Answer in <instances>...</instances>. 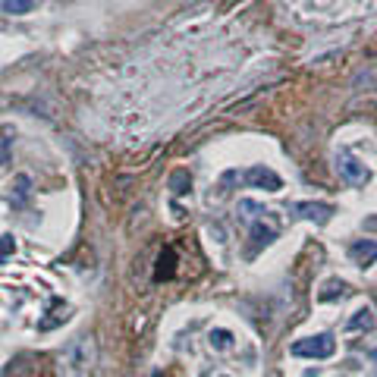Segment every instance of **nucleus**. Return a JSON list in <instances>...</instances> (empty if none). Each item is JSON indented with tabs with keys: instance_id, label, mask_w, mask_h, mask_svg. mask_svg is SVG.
I'll use <instances>...</instances> for the list:
<instances>
[{
	"instance_id": "9b49d317",
	"label": "nucleus",
	"mask_w": 377,
	"mask_h": 377,
	"mask_svg": "<svg viewBox=\"0 0 377 377\" xmlns=\"http://www.w3.org/2000/svg\"><path fill=\"white\" fill-rule=\"evenodd\" d=\"M208 343H211L214 349H230V346H233V333H230V330H223V327H217V330H211V333H208Z\"/></svg>"
},
{
	"instance_id": "f257e3e1",
	"label": "nucleus",
	"mask_w": 377,
	"mask_h": 377,
	"mask_svg": "<svg viewBox=\"0 0 377 377\" xmlns=\"http://www.w3.org/2000/svg\"><path fill=\"white\" fill-rule=\"evenodd\" d=\"M95 356H98V346H95V336L91 333H82L75 336L73 343L63 349L60 356V377H89L91 365H95Z\"/></svg>"
},
{
	"instance_id": "20e7f679",
	"label": "nucleus",
	"mask_w": 377,
	"mask_h": 377,
	"mask_svg": "<svg viewBox=\"0 0 377 377\" xmlns=\"http://www.w3.org/2000/svg\"><path fill=\"white\" fill-rule=\"evenodd\" d=\"M246 183L255 185V189H264V192H280L283 189V179L274 170H268V167H248Z\"/></svg>"
},
{
	"instance_id": "2eb2a0df",
	"label": "nucleus",
	"mask_w": 377,
	"mask_h": 377,
	"mask_svg": "<svg viewBox=\"0 0 377 377\" xmlns=\"http://www.w3.org/2000/svg\"><path fill=\"white\" fill-rule=\"evenodd\" d=\"M28 185H32V179L28 176H16V201L28 199Z\"/></svg>"
},
{
	"instance_id": "423d86ee",
	"label": "nucleus",
	"mask_w": 377,
	"mask_h": 377,
	"mask_svg": "<svg viewBox=\"0 0 377 377\" xmlns=\"http://www.w3.org/2000/svg\"><path fill=\"white\" fill-rule=\"evenodd\" d=\"M349 258L356 261L358 268H371L377 261V242L374 239H358L349 246Z\"/></svg>"
},
{
	"instance_id": "7ed1b4c3",
	"label": "nucleus",
	"mask_w": 377,
	"mask_h": 377,
	"mask_svg": "<svg viewBox=\"0 0 377 377\" xmlns=\"http://www.w3.org/2000/svg\"><path fill=\"white\" fill-rule=\"evenodd\" d=\"M336 170L343 173V179H346V183H352V185H365L371 179V170L346 148L336 151Z\"/></svg>"
},
{
	"instance_id": "1a4fd4ad",
	"label": "nucleus",
	"mask_w": 377,
	"mask_h": 377,
	"mask_svg": "<svg viewBox=\"0 0 377 377\" xmlns=\"http://www.w3.org/2000/svg\"><path fill=\"white\" fill-rule=\"evenodd\" d=\"M170 189H173V195H185V192H192V176H189V170H176V173H170Z\"/></svg>"
},
{
	"instance_id": "0eeeda50",
	"label": "nucleus",
	"mask_w": 377,
	"mask_h": 377,
	"mask_svg": "<svg viewBox=\"0 0 377 377\" xmlns=\"http://www.w3.org/2000/svg\"><path fill=\"white\" fill-rule=\"evenodd\" d=\"M252 239H255V246H252V255H255L258 248L270 246V242L277 239V230H274V226H264V223H255L252 226Z\"/></svg>"
},
{
	"instance_id": "6e6552de",
	"label": "nucleus",
	"mask_w": 377,
	"mask_h": 377,
	"mask_svg": "<svg viewBox=\"0 0 377 377\" xmlns=\"http://www.w3.org/2000/svg\"><path fill=\"white\" fill-rule=\"evenodd\" d=\"M349 330H365V333H368V330H374V311L371 309H358L356 315L349 318Z\"/></svg>"
},
{
	"instance_id": "f8f14e48",
	"label": "nucleus",
	"mask_w": 377,
	"mask_h": 377,
	"mask_svg": "<svg viewBox=\"0 0 377 377\" xmlns=\"http://www.w3.org/2000/svg\"><path fill=\"white\" fill-rule=\"evenodd\" d=\"M173 261H176V255H173V248H164V252H160V258H158V280H167V277H173Z\"/></svg>"
},
{
	"instance_id": "39448f33",
	"label": "nucleus",
	"mask_w": 377,
	"mask_h": 377,
	"mask_svg": "<svg viewBox=\"0 0 377 377\" xmlns=\"http://www.w3.org/2000/svg\"><path fill=\"white\" fill-rule=\"evenodd\" d=\"M289 211L299 214V217L315 220V223H327L330 214H333V208L324 205V201H295V205H289Z\"/></svg>"
},
{
	"instance_id": "ddd939ff",
	"label": "nucleus",
	"mask_w": 377,
	"mask_h": 377,
	"mask_svg": "<svg viewBox=\"0 0 377 377\" xmlns=\"http://www.w3.org/2000/svg\"><path fill=\"white\" fill-rule=\"evenodd\" d=\"M343 293H346V283H343V280H327L318 299H321V302H330V299H336V295H343Z\"/></svg>"
},
{
	"instance_id": "dca6fc26",
	"label": "nucleus",
	"mask_w": 377,
	"mask_h": 377,
	"mask_svg": "<svg viewBox=\"0 0 377 377\" xmlns=\"http://www.w3.org/2000/svg\"><path fill=\"white\" fill-rule=\"evenodd\" d=\"M239 211H246V214H268L264 208L258 205V201H248V199H242V201H239Z\"/></svg>"
},
{
	"instance_id": "f03ea898",
	"label": "nucleus",
	"mask_w": 377,
	"mask_h": 377,
	"mask_svg": "<svg viewBox=\"0 0 377 377\" xmlns=\"http://www.w3.org/2000/svg\"><path fill=\"white\" fill-rule=\"evenodd\" d=\"M336 352V340L330 333H315V336H305L299 343H293V356L299 358H330Z\"/></svg>"
},
{
	"instance_id": "9d476101",
	"label": "nucleus",
	"mask_w": 377,
	"mask_h": 377,
	"mask_svg": "<svg viewBox=\"0 0 377 377\" xmlns=\"http://www.w3.org/2000/svg\"><path fill=\"white\" fill-rule=\"evenodd\" d=\"M35 3H38V0H3V13L26 16V13H32L35 10Z\"/></svg>"
},
{
	"instance_id": "4468645a",
	"label": "nucleus",
	"mask_w": 377,
	"mask_h": 377,
	"mask_svg": "<svg viewBox=\"0 0 377 377\" xmlns=\"http://www.w3.org/2000/svg\"><path fill=\"white\" fill-rule=\"evenodd\" d=\"M16 252V239L13 236H0V264L10 258V255Z\"/></svg>"
}]
</instances>
